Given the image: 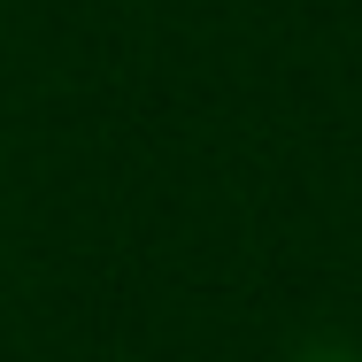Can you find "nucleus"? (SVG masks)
Wrapping results in <instances>:
<instances>
[]
</instances>
